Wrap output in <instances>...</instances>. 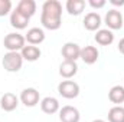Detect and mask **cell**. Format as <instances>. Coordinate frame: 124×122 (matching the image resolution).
Returning a JSON list of instances; mask_svg holds the SVG:
<instances>
[{
  "label": "cell",
  "instance_id": "obj_13",
  "mask_svg": "<svg viewBox=\"0 0 124 122\" xmlns=\"http://www.w3.org/2000/svg\"><path fill=\"white\" fill-rule=\"evenodd\" d=\"M100 58V52L95 46H85V47H81V56L79 59H82L84 63L87 65H94L95 62L98 61Z\"/></svg>",
  "mask_w": 124,
  "mask_h": 122
},
{
  "label": "cell",
  "instance_id": "obj_21",
  "mask_svg": "<svg viewBox=\"0 0 124 122\" xmlns=\"http://www.w3.org/2000/svg\"><path fill=\"white\" fill-rule=\"evenodd\" d=\"M108 122H124V106H113L108 111Z\"/></svg>",
  "mask_w": 124,
  "mask_h": 122
},
{
  "label": "cell",
  "instance_id": "obj_18",
  "mask_svg": "<svg viewBox=\"0 0 124 122\" xmlns=\"http://www.w3.org/2000/svg\"><path fill=\"white\" fill-rule=\"evenodd\" d=\"M65 9L71 16H79L85 9V1L84 0H68L65 3Z\"/></svg>",
  "mask_w": 124,
  "mask_h": 122
},
{
  "label": "cell",
  "instance_id": "obj_2",
  "mask_svg": "<svg viewBox=\"0 0 124 122\" xmlns=\"http://www.w3.org/2000/svg\"><path fill=\"white\" fill-rule=\"evenodd\" d=\"M1 65L4 68V70L15 73V72H19L22 69L23 58H22L20 52H7L1 59Z\"/></svg>",
  "mask_w": 124,
  "mask_h": 122
},
{
  "label": "cell",
  "instance_id": "obj_4",
  "mask_svg": "<svg viewBox=\"0 0 124 122\" xmlns=\"http://www.w3.org/2000/svg\"><path fill=\"white\" fill-rule=\"evenodd\" d=\"M58 93L65 99H75L79 95V85L74 81H62L58 85Z\"/></svg>",
  "mask_w": 124,
  "mask_h": 122
},
{
  "label": "cell",
  "instance_id": "obj_6",
  "mask_svg": "<svg viewBox=\"0 0 124 122\" xmlns=\"http://www.w3.org/2000/svg\"><path fill=\"white\" fill-rule=\"evenodd\" d=\"M104 20H105V25L108 26L110 30H118V29L123 27V25H124L123 14L117 9L108 10L107 14H105V17H104Z\"/></svg>",
  "mask_w": 124,
  "mask_h": 122
},
{
  "label": "cell",
  "instance_id": "obj_20",
  "mask_svg": "<svg viewBox=\"0 0 124 122\" xmlns=\"http://www.w3.org/2000/svg\"><path fill=\"white\" fill-rule=\"evenodd\" d=\"M108 99L116 105L124 103V86H121V85L113 86L108 92Z\"/></svg>",
  "mask_w": 124,
  "mask_h": 122
},
{
  "label": "cell",
  "instance_id": "obj_10",
  "mask_svg": "<svg viewBox=\"0 0 124 122\" xmlns=\"http://www.w3.org/2000/svg\"><path fill=\"white\" fill-rule=\"evenodd\" d=\"M82 23H84V27H85L87 30L98 32L100 27H101V25H102V19H101V16H100L97 12H90V13L85 14Z\"/></svg>",
  "mask_w": 124,
  "mask_h": 122
},
{
  "label": "cell",
  "instance_id": "obj_9",
  "mask_svg": "<svg viewBox=\"0 0 124 122\" xmlns=\"http://www.w3.org/2000/svg\"><path fill=\"white\" fill-rule=\"evenodd\" d=\"M29 20H31V17L25 16V14H23L22 12H19L17 9H15V10L10 13V25H12V27L17 29V30L26 29L28 25H29Z\"/></svg>",
  "mask_w": 124,
  "mask_h": 122
},
{
  "label": "cell",
  "instance_id": "obj_15",
  "mask_svg": "<svg viewBox=\"0 0 124 122\" xmlns=\"http://www.w3.org/2000/svg\"><path fill=\"white\" fill-rule=\"evenodd\" d=\"M77 73H78V65H77V62L63 61L59 65V75H61L63 79L68 81V79L74 78Z\"/></svg>",
  "mask_w": 124,
  "mask_h": 122
},
{
  "label": "cell",
  "instance_id": "obj_5",
  "mask_svg": "<svg viewBox=\"0 0 124 122\" xmlns=\"http://www.w3.org/2000/svg\"><path fill=\"white\" fill-rule=\"evenodd\" d=\"M19 101H20L25 106L33 108V106H36L38 103H40V95H39V91L35 89V88H25L23 91L20 92Z\"/></svg>",
  "mask_w": 124,
  "mask_h": 122
},
{
  "label": "cell",
  "instance_id": "obj_17",
  "mask_svg": "<svg viewBox=\"0 0 124 122\" xmlns=\"http://www.w3.org/2000/svg\"><path fill=\"white\" fill-rule=\"evenodd\" d=\"M95 42L101 46H110L114 42V33L110 29H100L95 33Z\"/></svg>",
  "mask_w": 124,
  "mask_h": 122
},
{
  "label": "cell",
  "instance_id": "obj_16",
  "mask_svg": "<svg viewBox=\"0 0 124 122\" xmlns=\"http://www.w3.org/2000/svg\"><path fill=\"white\" fill-rule=\"evenodd\" d=\"M20 55H22L23 61L36 62L39 58H40L42 52H40V49H39L38 46H33V45H26V46L20 50Z\"/></svg>",
  "mask_w": 124,
  "mask_h": 122
},
{
  "label": "cell",
  "instance_id": "obj_24",
  "mask_svg": "<svg viewBox=\"0 0 124 122\" xmlns=\"http://www.w3.org/2000/svg\"><path fill=\"white\" fill-rule=\"evenodd\" d=\"M117 47H118V52H120L121 55H124V37L118 42V46H117Z\"/></svg>",
  "mask_w": 124,
  "mask_h": 122
},
{
  "label": "cell",
  "instance_id": "obj_7",
  "mask_svg": "<svg viewBox=\"0 0 124 122\" xmlns=\"http://www.w3.org/2000/svg\"><path fill=\"white\" fill-rule=\"evenodd\" d=\"M61 53L63 59L68 62H77L81 56V47L79 45L74 43V42H66L61 49Z\"/></svg>",
  "mask_w": 124,
  "mask_h": 122
},
{
  "label": "cell",
  "instance_id": "obj_19",
  "mask_svg": "<svg viewBox=\"0 0 124 122\" xmlns=\"http://www.w3.org/2000/svg\"><path fill=\"white\" fill-rule=\"evenodd\" d=\"M16 9L19 12H22L25 16L32 17L36 13V1L35 0H20L16 6Z\"/></svg>",
  "mask_w": 124,
  "mask_h": 122
},
{
  "label": "cell",
  "instance_id": "obj_8",
  "mask_svg": "<svg viewBox=\"0 0 124 122\" xmlns=\"http://www.w3.org/2000/svg\"><path fill=\"white\" fill-rule=\"evenodd\" d=\"M59 121L61 122H79L81 114L75 106L65 105L59 109Z\"/></svg>",
  "mask_w": 124,
  "mask_h": 122
},
{
  "label": "cell",
  "instance_id": "obj_22",
  "mask_svg": "<svg viewBox=\"0 0 124 122\" xmlns=\"http://www.w3.org/2000/svg\"><path fill=\"white\" fill-rule=\"evenodd\" d=\"M12 13V1L10 0H0V17L7 16Z\"/></svg>",
  "mask_w": 124,
  "mask_h": 122
},
{
  "label": "cell",
  "instance_id": "obj_23",
  "mask_svg": "<svg viewBox=\"0 0 124 122\" xmlns=\"http://www.w3.org/2000/svg\"><path fill=\"white\" fill-rule=\"evenodd\" d=\"M88 4L93 7V9H102L105 6V0H90Z\"/></svg>",
  "mask_w": 124,
  "mask_h": 122
},
{
  "label": "cell",
  "instance_id": "obj_1",
  "mask_svg": "<svg viewBox=\"0 0 124 122\" xmlns=\"http://www.w3.org/2000/svg\"><path fill=\"white\" fill-rule=\"evenodd\" d=\"M40 23L48 30H58L62 26V4L58 0H46L42 4Z\"/></svg>",
  "mask_w": 124,
  "mask_h": 122
},
{
  "label": "cell",
  "instance_id": "obj_11",
  "mask_svg": "<svg viewBox=\"0 0 124 122\" xmlns=\"http://www.w3.org/2000/svg\"><path fill=\"white\" fill-rule=\"evenodd\" d=\"M19 105V98L12 93V92H6L1 98H0V108L4 111V112H12L17 108Z\"/></svg>",
  "mask_w": 124,
  "mask_h": 122
},
{
  "label": "cell",
  "instance_id": "obj_3",
  "mask_svg": "<svg viewBox=\"0 0 124 122\" xmlns=\"http://www.w3.org/2000/svg\"><path fill=\"white\" fill-rule=\"evenodd\" d=\"M3 45L9 52H20L26 46V39H25L23 34H20L17 32H13V33H9V34L4 36Z\"/></svg>",
  "mask_w": 124,
  "mask_h": 122
},
{
  "label": "cell",
  "instance_id": "obj_14",
  "mask_svg": "<svg viewBox=\"0 0 124 122\" xmlns=\"http://www.w3.org/2000/svg\"><path fill=\"white\" fill-rule=\"evenodd\" d=\"M45 37H46V34H45L43 29H40V27H31L26 33V36H25L26 42L29 45H33V46L40 45L45 40Z\"/></svg>",
  "mask_w": 124,
  "mask_h": 122
},
{
  "label": "cell",
  "instance_id": "obj_12",
  "mask_svg": "<svg viewBox=\"0 0 124 122\" xmlns=\"http://www.w3.org/2000/svg\"><path fill=\"white\" fill-rule=\"evenodd\" d=\"M40 109L43 114H48V115H54L56 112H59L61 109V105H59V101L54 96H46L40 101Z\"/></svg>",
  "mask_w": 124,
  "mask_h": 122
},
{
  "label": "cell",
  "instance_id": "obj_26",
  "mask_svg": "<svg viewBox=\"0 0 124 122\" xmlns=\"http://www.w3.org/2000/svg\"><path fill=\"white\" fill-rule=\"evenodd\" d=\"M93 122H105V121H104V119H94Z\"/></svg>",
  "mask_w": 124,
  "mask_h": 122
},
{
  "label": "cell",
  "instance_id": "obj_25",
  "mask_svg": "<svg viewBox=\"0 0 124 122\" xmlns=\"http://www.w3.org/2000/svg\"><path fill=\"white\" fill-rule=\"evenodd\" d=\"M110 3H111V4H114V6H123L124 0H111Z\"/></svg>",
  "mask_w": 124,
  "mask_h": 122
}]
</instances>
